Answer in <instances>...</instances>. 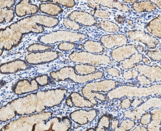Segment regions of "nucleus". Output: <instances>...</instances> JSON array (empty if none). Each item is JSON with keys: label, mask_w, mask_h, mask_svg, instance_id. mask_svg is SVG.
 <instances>
[{"label": "nucleus", "mask_w": 161, "mask_h": 131, "mask_svg": "<svg viewBox=\"0 0 161 131\" xmlns=\"http://www.w3.org/2000/svg\"><path fill=\"white\" fill-rule=\"evenodd\" d=\"M87 4L89 7L92 9L96 10V9H99L101 8V6L98 5L94 0H88L87 1Z\"/></svg>", "instance_id": "51"}, {"label": "nucleus", "mask_w": 161, "mask_h": 131, "mask_svg": "<svg viewBox=\"0 0 161 131\" xmlns=\"http://www.w3.org/2000/svg\"><path fill=\"white\" fill-rule=\"evenodd\" d=\"M135 126V122L133 120L128 119L122 121L116 131H130L133 129Z\"/></svg>", "instance_id": "37"}, {"label": "nucleus", "mask_w": 161, "mask_h": 131, "mask_svg": "<svg viewBox=\"0 0 161 131\" xmlns=\"http://www.w3.org/2000/svg\"><path fill=\"white\" fill-rule=\"evenodd\" d=\"M97 27L104 31L110 33H117L120 31L119 26L109 20H102L97 23Z\"/></svg>", "instance_id": "30"}, {"label": "nucleus", "mask_w": 161, "mask_h": 131, "mask_svg": "<svg viewBox=\"0 0 161 131\" xmlns=\"http://www.w3.org/2000/svg\"><path fill=\"white\" fill-rule=\"evenodd\" d=\"M128 41L127 36L122 34L105 35L100 38V42L107 49L124 46L127 44Z\"/></svg>", "instance_id": "15"}, {"label": "nucleus", "mask_w": 161, "mask_h": 131, "mask_svg": "<svg viewBox=\"0 0 161 131\" xmlns=\"http://www.w3.org/2000/svg\"><path fill=\"white\" fill-rule=\"evenodd\" d=\"M152 115L150 112L145 113L140 119V122L142 125H148L151 121Z\"/></svg>", "instance_id": "44"}, {"label": "nucleus", "mask_w": 161, "mask_h": 131, "mask_svg": "<svg viewBox=\"0 0 161 131\" xmlns=\"http://www.w3.org/2000/svg\"><path fill=\"white\" fill-rule=\"evenodd\" d=\"M112 119V116L108 114L102 116L98 122L95 130L97 131H107L111 127Z\"/></svg>", "instance_id": "34"}, {"label": "nucleus", "mask_w": 161, "mask_h": 131, "mask_svg": "<svg viewBox=\"0 0 161 131\" xmlns=\"http://www.w3.org/2000/svg\"><path fill=\"white\" fill-rule=\"evenodd\" d=\"M0 51H1V56H2V55L3 53V51H4V50H3V49H1Z\"/></svg>", "instance_id": "63"}, {"label": "nucleus", "mask_w": 161, "mask_h": 131, "mask_svg": "<svg viewBox=\"0 0 161 131\" xmlns=\"http://www.w3.org/2000/svg\"><path fill=\"white\" fill-rule=\"evenodd\" d=\"M154 4H155L159 9L161 10V0H157L154 2Z\"/></svg>", "instance_id": "58"}, {"label": "nucleus", "mask_w": 161, "mask_h": 131, "mask_svg": "<svg viewBox=\"0 0 161 131\" xmlns=\"http://www.w3.org/2000/svg\"><path fill=\"white\" fill-rule=\"evenodd\" d=\"M134 68L139 74L146 76L152 83L161 82V68L158 66L138 64Z\"/></svg>", "instance_id": "16"}, {"label": "nucleus", "mask_w": 161, "mask_h": 131, "mask_svg": "<svg viewBox=\"0 0 161 131\" xmlns=\"http://www.w3.org/2000/svg\"><path fill=\"white\" fill-rule=\"evenodd\" d=\"M83 48L86 51L96 54L102 53L104 51V47L100 42L91 40H86L84 43Z\"/></svg>", "instance_id": "29"}, {"label": "nucleus", "mask_w": 161, "mask_h": 131, "mask_svg": "<svg viewBox=\"0 0 161 131\" xmlns=\"http://www.w3.org/2000/svg\"><path fill=\"white\" fill-rule=\"evenodd\" d=\"M65 103L67 105L69 106V107H72L74 106L73 102H72V100H71V98L69 97V96L66 99Z\"/></svg>", "instance_id": "53"}, {"label": "nucleus", "mask_w": 161, "mask_h": 131, "mask_svg": "<svg viewBox=\"0 0 161 131\" xmlns=\"http://www.w3.org/2000/svg\"><path fill=\"white\" fill-rule=\"evenodd\" d=\"M17 114L14 110L6 104L2 106L0 110V118L2 122H6L13 119L16 117Z\"/></svg>", "instance_id": "31"}, {"label": "nucleus", "mask_w": 161, "mask_h": 131, "mask_svg": "<svg viewBox=\"0 0 161 131\" xmlns=\"http://www.w3.org/2000/svg\"><path fill=\"white\" fill-rule=\"evenodd\" d=\"M119 123L118 120L116 118H113L111 120V128L112 130L116 131L119 126Z\"/></svg>", "instance_id": "50"}, {"label": "nucleus", "mask_w": 161, "mask_h": 131, "mask_svg": "<svg viewBox=\"0 0 161 131\" xmlns=\"http://www.w3.org/2000/svg\"><path fill=\"white\" fill-rule=\"evenodd\" d=\"M139 0H123V2L127 3H134L138 2Z\"/></svg>", "instance_id": "57"}, {"label": "nucleus", "mask_w": 161, "mask_h": 131, "mask_svg": "<svg viewBox=\"0 0 161 131\" xmlns=\"http://www.w3.org/2000/svg\"><path fill=\"white\" fill-rule=\"evenodd\" d=\"M143 57L144 56L142 55V54L136 53L133 54L129 58L122 61L121 66L124 69H132L134 68L137 64H139L140 62H142Z\"/></svg>", "instance_id": "28"}, {"label": "nucleus", "mask_w": 161, "mask_h": 131, "mask_svg": "<svg viewBox=\"0 0 161 131\" xmlns=\"http://www.w3.org/2000/svg\"><path fill=\"white\" fill-rule=\"evenodd\" d=\"M63 24L64 26L68 30L71 31H77L80 30L81 27L80 24L76 21L70 20L69 19L64 18L63 20Z\"/></svg>", "instance_id": "38"}, {"label": "nucleus", "mask_w": 161, "mask_h": 131, "mask_svg": "<svg viewBox=\"0 0 161 131\" xmlns=\"http://www.w3.org/2000/svg\"><path fill=\"white\" fill-rule=\"evenodd\" d=\"M15 0H0L1 8H11L14 6Z\"/></svg>", "instance_id": "45"}, {"label": "nucleus", "mask_w": 161, "mask_h": 131, "mask_svg": "<svg viewBox=\"0 0 161 131\" xmlns=\"http://www.w3.org/2000/svg\"><path fill=\"white\" fill-rule=\"evenodd\" d=\"M71 121L68 117L51 118L37 124L35 131H69L71 128Z\"/></svg>", "instance_id": "10"}, {"label": "nucleus", "mask_w": 161, "mask_h": 131, "mask_svg": "<svg viewBox=\"0 0 161 131\" xmlns=\"http://www.w3.org/2000/svg\"><path fill=\"white\" fill-rule=\"evenodd\" d=\"M134 131H147V129L144 126H137L134 129Z\"/></svg>", "instance_id": "55"}, {"label": "nucleus", "mask_w": 161, "mask_h": 131, "mask_svg": "<svg viewBox=\"0 0 161 131\" xmlns=\"http://www.w3.org/2000/svg\"><path fill=\"white\" fill-rule=\"evenodd\" d=\"M132 100L129 98H125L120 101V106L122 109H127L131 107Z\"/></svg>", "instance_id": "47"}, {"label": "nucleus", "mask_w": 161, "mask_h": 131, "mask_svg": "<svg viewBox=\"0 0 161 131\" xmlns=\"http://www.w3.org/2000/svg\"><path fill=\"white\" fill-rule=\"evenodd\" d=\"M39 85L35 79L20 80L17 82L12 87L14 94L18 95H23L30 92H33L39 89Z\"/></svg>", "instance_id": "17"}, {"label": "nucleus", "mask_w": 161, "mask_h": 131, "mask_svg": "<svg viewBox=\"0 0 161 131\" xmlns=\"http://www.w3.org/2000/svg\"><path fill=\"white\" fill-rule=\"evenodd\" d=\"M88 37L87 35L82 33L58 30L40 36L37 40L40 43L51 45L59 42H80L86 40Z\"/></svg>", "instance_id": "7"}, {"label": "nucleus", "mask_w": 161, "mask_h": 131, "mask_svg": "<svg viewBox=\"0 0 161 131\" xmlns=\"http://www.w3.org/2000/svg\"><path fill=\"white\" fill-rule=\"evenodd\" d=\"M35 79L40 87L46 86L49 84L50 82L49 77L47 74H43L36 76L35 78Z\"/></svg>", "instance_id": "41"}, {"label": "nucleus", "mask_w": 161, "mask_h": 131, "mask_svg": "<svg viewBox=\"0 0 161 131\" xmlns=\"http://www.w3.org/2000/svg\"><path fill=\"white\" fill-rule=\"evenodd\" d=\"M77 47L76 43L69 42H64L60 43L57 46L58 49L62 51H69L75 49Z\"/></svg>", "instance_id": "40"}, {"label": "nucleus", "mask_w": 161, "mask_h": 131, "mask_svg": "<svg viewBox=\"0 0 161 131\" xmlns=\"http://www.w3.org/2000/svg\"><path fill=\"white\" fill-rule=\"evenodd\" d=\"M116 86L117 83L114 80L91 81L83 87L82 93L86 98L96 105L98 104V100L105 101L107 99L106 95L101 94V92H109L115 88Z\"/></svg>", "instance_id": "4"}, {"label": "nucleus", "mask_w": 161, "mask_h": 131, "mask_svg": "<svg viewBox=\"0 0 161 131\" xmlns=\"http://www.w3.org/2000/svg\"><path fill=\"white\" fill-rule=\"evenodd\" d=\"M146 1H148L151 2L153 3H154V2H155L157 0H146Z\"/></svg>", "instance_id": "62"}, {"label": "nucleus", "mask_w": 161, "mask_h": 131, "mask_svg": "<svg viewBox=\"0 0 161 131\" xmlns=\"http://www.w3.org/2000/svg\"><path fill=\"white\" fill-rule=\"evenodd\" d=\"M150 112L151 113V121L147 129L148 131H159L161 126V108H153Z\"/></svg>", "instance_id": "26"}, {"label": "nucleus", "mask_w": 161, "mask_h": 131, "mask_svg": "<svg viewBox=\"0 0 161 131\" xmlns=\"http://www.w3.org/2000/svg\"><path fill=\"white\" fill-rule=\"evenodd\" d=\"M23 36L17 31L7 26L0 31V47L3 50L10 51L18 46L23 39Z\"/></svg>", "instance_id": "9"}, {"label": "nucleus", "mask_w": 161, "mask_h": 131, "mask_svg": "<svg viewBox=\"0 0 161 131\" xmlns=\"http://www.w3.org/2000/svg\"><path fill=\"white\" fill-rule=\"evenodd\" d=\"M77 48H78V49H81L83 48V45H81V44H80V45H77Z\"/></svg>", "instance_id": "60"}, {"label": "nucleus", "mask_w": 161, "mask_h": 131, "mask_svg": "<svg viewBox=\"0 0 161 131\" xmlns=\"http://www.w3.org/2000/svg\"><path fill=\"white\" fill-rule=\"evenodd\" d=\"M50 112L32 114L9 122L2 131H35L36 124L47 120L52 116Z\"/></svg>", "instance_id": "6"}, {"label": "nucleus", "mask_w": 161, "mask_h": 131, "mask_svg": "<svg viewBox=\"0 0 161 131\" xmlns=\"http://www.w3.org/2000/svg\"><path fill=\"white\" fill-rule=\"evenodd\" d=\"M107 74L114 77H118L120 76V71L115 68H109L106 70Z\"/></svg>", "instance_id": "48"}, {"label": "nucleus", "mask_w": 161, "mask_h": 131, "mask_svg": "<svg viewBox=\"0 0 161 131\" xmlns=\"http://www.w3.org/2000/svg\"><path fill=\"white\" fill-rule=\"evenodd\" d=\"M155 4L148 1H143L133 3L131 9L138 13H147L154 11L156 9Z\"/></svg>", "instance_id": "27"}, {"label": "nucleus", "mask_w": 161, "mask_h": 131, "mask_svg": "<svg viewBox=\"0 0 161 131\" xmlns=\"http://www.w3.org/2000/svg\"><path fill=\"white\" fill-rule=\"evenodd\" d=\"M138 83L142 85H148L151 84L152 82L150 81L147 77L143 75H138L136 78Z\"/></svg>", "instance_id": "46"}, {"label": "nucleus", "mask_w": 161, "mask_h": 131, "mask_svg": "<svg viewBox=\"0 0 161 131\" xmlns=\"http://www.w3.org/2000/svg\"><path fill=\"white\" fill-rule=\"evenodd\" d=\"M142 62L145 64V65H149L150 64L151 61L149 60L148 58L147 57H143V60H142Z\"/></svg>", "instance_id": "56"}, {"label": "nucleus", "mask_w": 161, "mask_h": 131, "mask_svg": "<svg viewBox=\"0 0 161 131\" xmlns=\"http://www.w3.org/2000/svg\"><path fill=\"white\" fill-rule=\"evenodd\" d=\"M127 24L130 26H132L133 24L132 20H127Z\"/></svg>", "instance_id": "59"}, {"label": "nucleus", "mask_w": 161, "mask_h": 131, "mask_svg": "<svg viewBox=\"0 0 161 131\" xmlns=\"http://www.w3.org/2000/svg\"><path fill=\"white\" fill-rule=\"evenodd\" d=\"M68 18L87 27L97 26V24L96 18L91 14L80 11H74L68 15Z\"/></svg>", "instance_id": "19"}, {"label": "nucleus", "mask_w": 161, "mask_h": 131, "mask_svg": "<svg viewBox=\"0 0 161 131\" xmlns=\"http://www.w3.org/2000/svg\"><path fill=\"white\" fill-rule=\"evenodd\" d=\"M144 102V100L141 99H135L132 100L131 107L136 108Z\"/></svg>", "instance_id": "49"}, {"label": "nucleus", "mask_w": 161, "mask_h": 131, "mask_svg": "<svg viewBox=\"0 0 161 131\" xmlns=\"http://www.w3.org/2000/svg\"><path fill=\"white\" fill-rule=\"evenodd\" d=\"M147 55L153 61H161V50H148Z\"/></svg>", "instance_id": "42"}, {"label": "nucleus", "mask_w": 161, "mask_h": 131, "mask_svg": "<svg viewBox=\"0 0 161 131\" xmlns=\"http://www.w3.org/2000/svg\"><path fill=\"white\" fill-rule=\"evenodd\" d=\"M39 9L41 13L52 17L57 16L64 11L61 5L51 3H41Z\"/></svg>", "instance_id": "23"}, {"label": "nucleus", "mask_w": 161, "mask_h": 131, "mask_svg": "<svg viewBox=\"0 0 161 131\" xmlns=\"http://www.w3.org/2000/svg\"><path fill=\"white\" fill-rule=\"evenodd\" d=\"M136 48H137V51H138L139 53L142 54L146 52V50H145V48H144L142 45H138V46L136 47Z\"/></svg>", "instance_id": "54"}, {"label": "nucleus", "mask_w": 161, "mask_h": 131, "mask_svg": "<svg viewBox=\"0 0 161 131\" xmlns=\"http://www.w3.org/2000/svg\"><path fill=\"white\" fill-rule=\"evenodd\" d=\"M54 48V46L51 45H45L42 43H33L28 47L27 51L30 53L45 51L53 50Z\"/></svg>", "instance_id": "35"}, {"label": "nucleus", "mask_w": 161, "mask_h": 131, "mask_svg": "<svg viewBox=\"0 0 161 131\" xmlns=\"http://www.w3.org/2000/svg\"><path fill=\"white\" fill-rule=\"evenodd\" d=\"M157 107H161V98H151L135 109L126 110L123 115L127 118L137 120L140 119L141 117L147 113L148 110Z\"/></svg>", "instance_id": "12"}, {"label": "nucleus", "mask_w": 161, "mask_h": 131, "mask_svg": "<svg viewBox=\"0 0 161 131\" xmlns=\"http://www.w3.org/2000/svg\"><path fill=\"white\" fill-rule=\"evenodd\" d=\"M117 23L119 24H123L126 21V18L125 16L122 15H118L114 18Z\"/></svg>", "instance_id": "52"}, {"label": "nucleus", "mask_w": 161, "mask_h": 131, "mask_svg": "<svg viewBox=\"0 0 161 131\" xmlns=\"http://www.w3.org/2000/svg\"><path fill=\"white\" fill-rule=\"evenodd\" d=\"M103 71H97L94 73L86 75H81L75 71L74 67L67 66L57 71H54L50 73L52 79L56 82H62L69 80L76 83H87L94 80L102 79L104 76Z\"/></svg>", "instance_id": "5"}, {"label": "nucleus", "mask_w": 161, "mask_h": 131, "mask_svg": "<svg viewBox=\"0 0 161 131\" xmlns=\"http://www.w3.org/2000/svg\"><path fill=\"white\" fill-rule=\"evenodd\" d=\"M100 6L116 9L123 13H131L132 9L117 0H94Z\"/></svg>", "instance_id": "22"}, {"label": "nucleus", "mask_w": 161, "mask_h": 131, "mask_svg": "<svg viewBox=\"0 0 161 131\" xmlns=\"http://www.w3.org/2000/svg\"><path fill=\"white\" fill-rule=\"evenodd\" d=\"M127 36L132 41L143 43L151 49L155 48L160 43L159 40L153 35L142 30H131L127 32Z\"/></svg>", "instance_id": "13"}, {"label": "nucleus", "mask_w": 161, "mask_h": 131, "mask_svg": "<svg viewBox=\"0 0 161 131\" xmlns=\"http://www.w3.org/2000/svg\"><path fill=\"white\" fill-rule=\"evenodd\" d=\"M15 11L11 8H1L0 9V23H9L14 18Z\"/></svg>", "instance_id": "33"}, {"label": "nucleus", "mask_w": 161, "mask_h": 131, "mask_svg": "<svg viewBox=\"0 0 161 131\" xmlns=\"http://www.w3.org/2000/svg\"><path fill=\"white\" fill-rule=\"evenodd\" d=\"M75 71L81 75H86L97 72V69L94 66L79 64L74 66Z\"/></svg>", "instance_id": "32"}, {"label": "nucleus", "mask_w": 161, "mask_h": 131, "mask_svg": "<svg viewBox=\"0 0 161 131\" xmlns=\"http://www.w3.org/2000/svg\"><path fill=\"white\" fill-rule=\"evenodd\" d=\"M39 10V7L32 3L31 0H21L16 5L14 11L17 16L23 17L36 14Z\"/></svg>", "instance_id": "21"}, {"label": "nucleus", "mask_w": 161, "mask_h": 131, "mask_svg": "<svg viewBox=\"0 0 161 131\" xmlns=\"http://www.w3.org/2000/svg\"><path fill=\"white\" fill-rule=\"evenodd\" d=\"M69 96L71 98L74 106L75 107L79 108H91L95 105L83 95L82 96L78 92H72Z\"/></svg>", "instance_id": "25"}, {"label": "nucleus", "mask_w": 161, "mask_h": 131, "mask_svg": "<svg viewBox=\"0 0 161 131\" xmlns=\"http://www.w3.org/2000/svg\"><path fill=\"white\" fill-rule=\"evenodd\" d=\"M29 65L26 61L17 59L2 64L0 70L2 74H13L29 69L30 68Z\"/></svg>", "instance_id": "18"}, {"label": "nucleus", "mask_w": 161, "mask_h": 131, "mask_svg": "<svg viewBox=\"0 0 161 131\" xmlns=\"http://www.w3.org/2000/svg\"><path fill=\"white\" fill-rule=\"evenodd\" d=\"M59 19L45 15L35 14L21 19L9 25L22 35L30 33L41 34L45 28H54L59 24Z\"/></svg>", "instance_id": "2"}, {"label": "nucleus", "mask_w": 161, "mask_h": 131, "mask_svg": "<svg viewBox=\"0 0 161 131\" xmlns=\"http://www.w3.org/2000/svg\"><path fill=\"white\" fill-rule=\"evenodd\" d=\"M61 53L51 50L30 53L25 56V60L30 65L37 66L53 62L60 57Z\"/></svg>", "instance_id": "11"}, {"label": "nucleus", "mask_w": 161, "mask_h": 131, "mask_svg": "<svg viewBox=\"0 0 161 131\" xmlns=\"http://www.w3.org/2000/svg\"><path fill=\"white\" fill-rule=\"evenodd\" d=\"M67 93L66 89L61 88L37 91L15 99L7 105L19 116L42 113L47 108L59 105Z\"/></svg>", "instance_id": "1"}, {"label": "nucleus", "mask_w": 161, "mask_h": 131, "mask_svg": "<svg viewBox=\"0 0 161 131\" xmlns=\"http://www.w3.org/2000/svg\"><path fill=\"white\" fill-rule=\"evenodd\" d=\"M69 59L73 63L94 66H108L112 63L108 55L96 54L84 51L72 52L69 55Z\"/></svg>", "instance_id": "8"}, {"label": "nucleus", "mask_w": 161, "mask_h": 131, "mask_svg": "<svg viewBox=\"0 0 161 131\" xmlns=\"http://www.w3.org/2000/svg\"><path fill=\"white\" fill-rule=\"evenodd\" d=\"M107 99L113 100L124 97L145 98L154 95H161V84H155L147 87H136L123 85L115 88L106 94Z\"/></svg>", "instance_id": "3"}, {"label": "nucleus", "mask_w": 161, "mask_h": 131, "mask_svg": "<svg viewBox=\"0 0 161 131\" xmlns=\"http://www.w3.org/2000/svg\"><path fill=\"white\" fill-rule=\"evenodd\" d=\"M41 2L56 3L66 8H72L76 4L74 0H38Z\"/></svg>", "instance_id": "36"}, {"label": "nucleus", "mask_w": 161, "mask_h": 131, "mask_svg": "<svg viewBox=\"0 0 161 131\" xmlns=\"http://www.w3.org/2000/svg\"><path fill=\"white\" fill-rule=\"evenodd\" d=\"M146 29L153 36L161 39V14L150 21L146 25Z\"/></svg>", "instance_id": "24"}, {"label": "nucleus", "mask_w": 161, "mask_h": 131, "mask_svg": "<svg viewBox=\"0 0 161 131\" xmlns=\"http://www.w3.org/2000/svg\"><path fill=\"white\" fill-rule=\"evenodd\" d=\"M90 14L95 18L101 19H107L111 16V13L109 11L100 9H93L90 11Z\"/></svg>", "instance_id": "39"}, {"label": "nucleus", "mask_w": 161, "mask_h": 131, "mask_svg": "<svg viewBox=\"0 0 161 131\" xmlns=\"http://www.w3.org/2000/svg\"><path fill=\"white\" fill-rule=\"evenodd\" d=\"M98 114V111L96 109H79L70 113L69 118L71 121L79 125H85L92 122Z\"/></svg>", "instance_id": "14"}, {"label": "nucleus", "mask_w": 161, "mask_h": 131, "mask_svg": "<svg viewBox=\"0 0 161 131\" xmlns=\"http://www.w3.org/2000/svg\"><path fill=\"white\" fill-rule=\"evenodd\" d=\"M160 131H161V128H160Z\"/></svg>", "instance_id": "64"}, {"label": "nucleus", "mask_w": 161, "mask_h": 131, "mask_svg": "<svg viewBox=\"0 0 161 131\" xmlns=\"http://www.w3.org/2000/svg\"><path fill=\"white\" fill-rule=\"evenodd\" d=\"M86 131H96V130H95V129H94V128H89V129H87V130H86Z\"/></svg>", "instance_id": "61"}, {"label": "nucleus", "mask_w": 161, "mask_h": 131, "mask_svg": "<svg viewBox=\"0 0 161 131\" xmlns=\"http://www.w3.org/2000/svg\"><path fill=\"white\" fill-rule=\"evenodd\" d=\"M139 74V72L136 70L130 69L123 72L122 76L125 80L129 81V80H133L137 78Z\"/></svg>", "instance_id": "43"}, {"label": "nucleus", "mask_w": 161, "mask_h": 131, "mask_svg": "<svg viewBox=\"0 0 161 131\" xmlns=\"http://www.w3.org/2000/svg\"><path fill=\"white\" fill-rule=\"evenodd\" d=\"M137 52L136 46L131 44L114 49L111 52V55L113 60L116 62H120Z\"/></svg>", "instance_id": "20"}]
</instances>
